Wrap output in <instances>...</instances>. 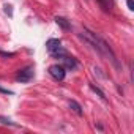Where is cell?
Masks as SVG:
<instances>
[{"mask_svg": "<svg viewBox=\"0 0 134 134\" xmlns=\"http://www.w3.org/2000/svg\"><path fill=\"white\" fill-rule=\"evenodd\" d=\"M70 109H71L74 114H77L79 117H82V115H84V109H82V106H81L77 101H74V99H71V101H70Z\"/></svg>", "mask_w": 134, "mask_h": 134, "instance_id": "6", "label": "cell"}, {"mask_svg": "<svg viewBox=\"0 0 134 134\" xmlns=\"http://www.w3.org/2000/svg\"><path fill=\"white\" fill-rule=\"evenodd\" d=\"M10 8H11V7H10V5H7V7H5V13H8V14H11V10H10Z\"/></svg>", "mask_w": 134, "mask_h": 134, "instance_id": "12", "label": "cell"}, {"mask_svg": "<svg viewBox=\"0 0 134 134\" xmlns=\"http://www.w3.org/2000/svg\"><path fill=\"white\" fill-rule=\"evenodd\" d=\"M33 74H35L33 66H25V68H22V70L18 71L16 81H18V82H30V81L33 79Z\"/></svg>", "mask_w": 134, "mask_h": 134, "instance_id": "3", "label": "cell"}, {"mask_svg": "<svg viewBox=\"0 0 134 134\" xmlns=\"http://www.w3.org/2000/svg\"><path fill=\"white\" fill-rule=\"evenodd\" d=\"M49 74L55 81H63L65 79V74H66V70L63 68L62 65H52V66H49Z\"/></svg>", "mask_w": 134, "mask_h": 134, "instance_id": "4", "label": "cell"}, {"mask_svg": "<svg viewBox=\"0 0 134 134\" xmlns=\"http://www.w3.org/2000/svg\"><path fill=\"white\" fill-rule=\"evenodd\" d=\"M81 38L82 40H85L101 57H104V58H107V60H110L112 63H114V66L115 68H120V63H118V60H117V57H115V54H114V51L110 49V46L103 40V38H99L96 33H93V32H90L88 29H84L82 32H81Z\"/></svg>", "mask_w": 134, "mask_h": 134, "instance_id": "1", "label": "cell"}, {"mask_svg": "<svg viewBox=\"0 0 134 134\" xmlns=\"http://www.w3.org/2000/svg\"><path fill=\"white\" fill-rule=\"evenodd\" d=\"M46 47H47L49 54H51L54 58H62L63 55H66V51L62 47V41L57 40V38H51V40H47Z\"/></svg>", "mask_w": 134, "mask_h": 134, "instance_id": "2", "label": "cell"}, {"mask_svg": "<svg viewBox=\"0 0 134 134\" xmlns=\"http://www.w3.org/2000/svg\"><path fill=\"white\" fill-rule=\"evenodd\" d=\"M0 121H2L3 125H10V126H18L14 121H11V118H8V117H3V115H0Z\"/></svg>", "mask_w": 134, "mask_h": 134, "instance_id": "9", "label": "cell"}, {"mask_svg": "<svg viewBox=\"0 0 134 134\" xmlns=\"http://www.w3.org/2000/svg\"><path fill=\"white\" fill-rule=\"evenodd\" d=\"M0 93H3V95H13V92H11V90L3 88V87H0Z\"/></svg>", "mask_w": 134, "mask_h": 134, "instance_id": "10", "label": "cell"}, {"mask_svg": "<svg viewBox=\"0 0 134 134\" xmlns=\"http://www.w3.org/2000/svg\"><path fill=\"white\" fill-rule=\"evenodd\" d=\"M55 22H57V25H60L63 30H71V22H70L68 19L57 16V18H55Z\"/></svg>", "mask_w": 134, "mask_h": 134, "instance_id": "7", "label": "cell"}, {"mask_svg": "<svg viewBox=\"0 0 134 134\" xmlns=\"http://www.w3.org/2000/svg\"><path fill=\"white\" fill-rule=\"evenodd\" d=\"M62 62H63V65H62V66H63L65 70H70V71H74V70L77 68V65H79V63H77V60H76L74 57H70L68 54L62 57Z\"/></svg>", "mask_w": 134, "mask_h": 134, "instance_id": "5", "label": "cell"}, {"mask_svg": "<svg viewBox=\"0 0 134 134\" xmlns=\"http://www.w3.org/2000/svg\"><path fill=\"white\" fill-rule=\"evenodd\" d=\"M128 8L132 11L134 10V0H128Z\"/></svg>", "mask_w": 134, "mask_h": 134, "instance_id": "11", "label": "cell"}, {"mask_svg": "<svg viewBox=\"0 0 134 134\" xmlns=\"http://www.w3.org/2000/svg\"><path fill=\"white\" fill-rule=\"evenodd\" d=\"M90 88H92V90H93V92H95V93H96V95H98L99 98H101V99H107L106 93H104V92H103V90H101L99 87H96L95 84H90Z\"/></svg>", "mask_w": 134, "mask_h": 134, "instance_id": "8", "label": "cell"}]
</instances>
